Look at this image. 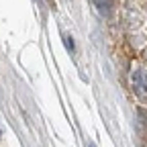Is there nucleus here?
Listing matches in <instances>:
<instances>
[{"label":"nucleus","mask_w":147,"mask_h":147,"mask_svg":"<svg viewBox=\"0 0 147 147\" xmlns=\"http://www.w3.org/2000/svg\"><path fill=\"white\" fill-rule=\"evenodd\" d=\"M131 86L135 96L139 98H147V71L145 69H135L131 76Z\"/></svg>","instance_id":"obj_1"},{"label":"nucleus","mask_w":147,"mask_h":147,"mask_svg":"<svg viewBox=\"0 0 147 147\" xmlns=\"http://www.w3.org/2000/svg\"><path fill=\"white\" fill-rule=\"evenodd\" d=\"M92 2H94V6L100 14H108L110 6H113V0H92Z\"/></svg>","instance_id":"obj_2"},{"label":"nucleus","mask_w":147,"mask_h":147,"mask_svg":"<svg viewBox=\"0 0 147 147\" xmlns=\"http://www.w3.org/2000/svg\"><path fill=\"white\" fill-rule=\"evenodd\" d=\"M65 43H67V49H69V51H74V41L69 39V37H65Z\"/></svg>","instance_id":"obj_3"},{"label":"nucleus","mask_w":147,"mask_h":147,"mask_svg":"<svg viewBox=\"0 0 147 147\" xmlns=\"http://www.w3.org/2000/svg\"><path fill=\"white\" fill-rule=\"evenodd\" d=\"M88 147H94V143H88Z\"/></svg>","instance_id":"obj_4"}]
</instances>
